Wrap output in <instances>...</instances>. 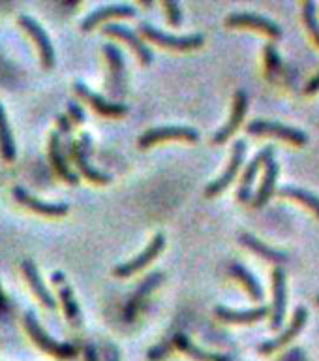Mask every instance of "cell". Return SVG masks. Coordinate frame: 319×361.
I'll return each instance as SVG.
<instances>
[{
    "mask_svg": "<svg viewBox=\"0 0 319 361\" xmlns=\"http://www.w3.org/2000/svg\"><path fill=\"white\" fill-rule=\"evenodd\" d=\"M265 59H267V64H269L270 72H276V70H280L282 68V59L280 55L276 53L275 45L273 44L267 45V49H265Z\"/></svg>",
    "mask_w": 319,
    "mask_h": 361,
    "instance_id": "obj_34",
    "label": "cell"
},
{
    "mask_svg": "<svg viewBox=\"0 0 319 361\" xmlns=\"http://www.w3.org/2000/svg\"><path fill=\"white\" fill-rule=\"evenodd\" d=\"M56 124H58V134H62L68 140V145L72 143V121L68 118L66 113H62L56 117ZM61 135V137H62Z\"/></svg>",
    "mask_w": 319,
    "mask_h": 361,
    "instance_id": "obj_33",
    "label": "cell"
},
{
    "mask_svg": "<svg viewBox=\"0 0 319 361\" xmlns=\"http://www.w3.org/2000/svg\"><path fill=\"white\" fill-rule=\"evenodd\" d=\"M269 160H275V147L273 145L263 147V149H261V151H259L246 166L244 173H242L241 186H239V200H241L242 203L252 202L254 180H256V177H258L259 169L263 168L265 164L269 162Z\"/></svg>",
    "mask_w": 319,
    "mask_h": 361,
    "instance_id": "obj_12",
    "label": "cell"
},
{
    "mask_svg": "<svg viewBox=\"0 0 319 361\" xmlns=\"http://www.w3.org/2000/svg\"><path fill=\"white\" fill-rule=\"evenodd\" d=\"M21 269H23V273H25V276H27L30 290H32L34 295L39 299V303L44 305L45 309L55 310L56 299L51 295V292L47 290V286H45L44 279H42V275H39V271H38V267H36V264H34L30 258H25L21 262Z\"/></svg>",
    "mask_w": 319,
    "mask_h": 361,
    "instance_id": "obj_17",
    "label": "cell"
},
{
    "mask_svg": "<svg viewBox=\"0 0 319 361\" xmlns=\"http://www.w3.org/2000/svg\"><path fill=\"white\" fill-rule=\"evenodd\" d=\"M318 305H319V295H318Z\"/></svg>",
    "mask_w": 319,
    "mask_h": 361,
    "instance_id": "obj_40",
    "label": "cell"
},
{
    "mask_svg": "<svg viewBox=\"0 0 319 361\" xmlns=\"http://www.w3.org/2000/svg\"><path fill=\"white\" fill-rule=\"evenodd\" d=\"M220 320L230 322V324H252L269 314V307H256L250 310H233L227 307H216L214 309Z\"/></svg>",
    "mask_w": 319,
    "mask_h": 361,
    "instance_id": "obj_23",
    "label": "cell"
},
{
    "mask_svg": "<svg viewBox=\"0 0 319 361\" xmlns=\"http://www.w3.org/2000/svg\"><path fill=\"white\" fill-rule=\"evenodd\" d=\"M163 140H186V141H199V132L192 126H158V128L146 130L141 135L137 145L141 149L154 145L158 141Z\"/></svg>",
    "mask_w": 319,
    "mask_h": 361,
    "instance_id": "obj_9",
    "label": "cell"
},
{
    "mask_svg": "<svg viewBox=\"0 0 319 361\" xmlns=\"http://www.w3.org/2000/svg\"><path fill=\"white\" fill-rule=\"evenodd\" d=\"M104 32L111 34L115 38L126 42L145 66H149L152 62V59H154L151 47L141 39V36L137 34V30H134V28L126 27V25H120V23H107L106 28H104Z\"/></svg>",
    "mask_w": 319,
    "mask_h": 361,
    "instance_id": "obj_8",
    "label": "cell"
},
{
    "mask_svg": "<svg viewBox=\"0 0 319 361\" xmlns=\"http://www.w3.org/2000/svg\"><path fill=\"white\" fill-rule=\"evenodd\" d=\"M0 154H2L6 162H13L17 157L15 141H13V135H11L8 115H6V109L2 104H0Z\"/></svg>",
    "mask_w": 319,
    "mask_h": 361,
    "instance_id": "obj_26",
    "label": "cell"
},
{
    "mask_svg": "<svg viewBox=\"0 0 319 361\" xmlns=\"http://www.w3.org/2000/svg\"><path fill=\"white\" fill-rule=\"evenodd\" d=\"M120 357H118V352L117 348L113 346V344H109L106 348V361H118Z\"/></svg>",
    "mask_w": 319,
    "mask_h": 361,
    "instance_id": "obj_38",
    "label": "cell"
},
{
    "mask_svg": "<svg viewBox=\"0 0 319 361\" xmlns=\"http://www.w3.org/2000/svg\"><path fill=\"white\" fill-rule=\"evenodd\" d=\"M8 310H10V301H8L4 290L0 286V312H8Z\"/></svg>",
    "mask_w": 319,
    "mask_h": 361,
    "instance_id": "obj_39",
    "label": "cell"
},
{
    "mask_svg": "<svg viewBox=\"0 0 319 361\" xmlns=\"http://www.w3.org/2000/svg\"><path fill=\"white\" fill-rule=\"evenodd\" d=\"M73 89L77 92L81 98L89 102L90 106L94 107L96 111L101 113V115H109V117H118V115H124V113L128 111V106H124L120 102H111L104 98L101 94L94 92V90H90L87 85L83 83H75L73 85Z\"/></svg>",
    "mask_w": 319,
    "mask_h": 361,
    "instance_id": "obj_18",
    "label": "cell"
},
{
    "mask_svg": "<svg viewBox=\"0 0 319 361\" xmlns=\"http://www.w3.org/2000/svg\"><path fill=\"white\" fill-rule=\"evenodd\" d=\"M230 273L235 276L237 281L242 282V286L246 288V292L250 293V298H254L256 301H261L263 299V288L259 284V281L250 273V271L241 264H231Z\"/></svg>",
    "mask_w": 319,
    "mask_h": 361,
    "instance_id": "obj_27",
    "label": "cell"
},
{
    "mask_svg": "<svg viewBox=\"0 0 319 361\" xmlns=\"http://www.w3.org/2000/svg\"><path fill=\"white\" fill-rule=\"evenodd\" d=\"M278 173H280V166L275 160H269L265 164V175L263 180H261V186L256 196H252V205L256 209L263 207L265 203L269 202L273 194H275L276 188V179H278Z\"/></svg>",
    "mask_w": 319,
    "mask_h": 361,
    "instance_id": "obj_22",
    "label": "cell"
},
{
    "mask_svg": "<svg viewBox=\"0 0 319 361\" xmlns=\"http://www.w3.org/2000/svg\"><path fill=\"white\" fill-rule=\"evenodd\" d=\"M318 90H319V72L315 73L314 78L310 79V83L306 85V92H308V94H315Z\"/></svg>",
    "mask_w": 319,
    "mask_h": 361,
    "instance_id": "obj_37",
    "label": "cell"
},
{
    "mask_svg": "<svg viewBox=\"0 0 319 361\" xmlns=\"http://www.w3.org/2000/svg\"><path fill=\"white\" fill-rule=\"evenodd\" d=\"M13 197H15L19 203H23L25 207L32 209L34 213L45 214V216H62V214L68 213L66 203L42 202L39 197L32 196V194L25 190L23 186H15V188H13Z\"/></svg>",
    "mask_w": 319,
    "mask_h": 361,
    "instance_id": "obj_19",
    "label": "cell"
},
{
    "mask_svg": "<svg viewBox=\"0 0 319 361\" xmlns=\"http://www.w3.org/2000/svg\"><path fill=\"white\" fill-rule=\"evenodd\" d=\"M68 118L72 121V123H77V124H83L85 118H87V115H85L83 107L79 106L77 102H68Z\"/></svg>",
    "mask_w": 319,
    "mask_h": 361,
    "instance_id": "obj_32",
    "label": "cell"
},
{
    "mask_svg": "<svg viewBox=\"0 0 319 361\" xmlns=\"http://www.w3.org/2000/svg\"><path fill=\"white\" fill-rule=\"evenodd\" d=\"M104 55L107 56L111 78H109V90L113 96H124L126 92V64H124L123 51L115 44L104 45Z\"/></svg>",
    "mask_w": 319,
    "mask_h": 361,
    "instance_id": "obj_15",
    "label": "cell"
},
{
    "mask_svg": "<svg viewBox=\"0 0 319 361\" xmlns=\"http://www.w3.org/2000/svg\"><path fill=\"white\" fill-rule=\"evenodd\" d=\"M306 320H308V310L304 309V307H297L295 312H293V318L292 322H289V326H287L278 337L270 338V341L261 344L258 348L259 354H273L275 350L282 348V346H286V344L292 343L293 338L303 331V327L306 326Z\"/></svg>",
    "mask_w": 319,
    "mask_h": 361,
    "instance_id": "obj_10",
    "label": "cell"
},
{
    "mask_svg": "<svg viewBox=\"0 0 319 361\" xmlns=\"http://www.w3.org/2000/svg\"><path fill=\"white\" fill-rule=\"evenodd\" d=\"M163 247H165V237H163V233H156V235L152 237V241L146 245V248L143 252L137 254L135 258L128 259V262H124V264L117 265V267H115V275L130 276L134 275V273H137V271L145 269L152 259L158 258V254L162 252Z\"/></svg>",
    "mask_w": 319,
    "mask_h": 361,
    "instance_id": "obj_7",
    "label": "cell"
},
{
    "mask_svg": "<svg viewBox=\"0 0 319 361\" xmlns=\"http://www.w3.org/2000/svg\"><path fill=\"white\" fill-rule=\"evenodd\" d=\"M139 32L145 36L146 39H151L154 44L162 45V47H169V49L177 51H188V49H197L201 47L205 38L201 34H186V36H173L160 30V28L152 27L151 23H143L139 27Z\"/></svg>",
    "mask_w": 319,
    "mask_h": 361,
    "instance_id": "obj_2",
    "label": "cell"
},
{
    "mask_svg": "<svg viewBox=\"0 0 319 361\" xmlns=\"http://www.w3.org/2000/svg\"><path fill=\"white\" fill-rule=\"evenodd\" d=\"M135 8L130 4H109L101 6L98 10L90 11L89 16L85 17L83 21V30H90L94 28L96 25H100L101 21H107V19H113V17H134Z\"/></svg>",
    "mask_w": 319,
    "mask_h": 361,
    "instance_id": "obj_21",
    "label": "cell"
},
{
    "mask_svg": "<svg viewBox=\"0 0 319 361\" xmlns=\"http://www.w3.org/2000/svg\"><path fill=\"white\" fill-rule=\"evenodd\" d=\"M280 196L292 197V200H297L304 205V207H308L310 211H314L315 216L319 219V197L315 194L308 190H303V188H297V186H284L280 190Z\"/></svg>",
    "mask_w": 319,
    "mask_h": 361,
    "instance_id": "obj_28",
    "label": "cell"
},
{
    "mask_svg": "<svg viewBox=\"0 0 319 361\" xmlns=\"http://www.w3.org/2000/svg\"><path fill=\"white\" fill-rule=\"evenodd\" d=\"M90 149H92V137L90 134H81V140L79 141H72L70 145H68V151L72 154L73 162L77 164V169L81 173L87 177V179L94 180V183H100V185H106L111 180V175L104 173L100 169H96L92 164L89 162V154Z\"/></svg>",
    "mask_w": 319,
    "mask_h": 361,
    "instance_id": "obj_3",
    "label": "cell"
},
{
    "mask_svg": "<svg viewBox=\"0 0 319 361\" xmlns=\"http://www.w3.org/2000/svg\"><path fill=\"white\" fill-rule=\"evenodd\" d=\"M85 361H100V357H98V350H96L94 344H87V346H85Z\"/></svg>",
    "mask_w": 319,
    "mask_h": 361,
    "instance_id": "obj_36",
    "label": "cell"
},
{
    "mask_svg": "<svg viewBox=\"0 0 319 361\" xmlns=\"http://www.w3.org/2000/svg\"><path fill=\"white\" fill-rule=\"evenodd\" d=\"M25 327H27L28 335L32 338L34 343L38 344L39 348L47 352V354L55 355V357H61V360H68V357H73V355L77 354V348L70 343H58L55 338L47 335L44 331V327L39 326V322L36 320V316L34 312L28 310L27 314H25Z\"/></svg>",
    "mask_w": 319,
    "mask_h": 361,
    "instance_id": "obj_1",
    "label": "cell"
},
{
    "mask_svg": "<svg viewBox=\"0 0 319 361\" xmlns=\"http://www.w3.org/2000/svg\"><path fill=\"white\" fill-rule=\"evenodd\" d=\"M165 354H169V348H165V344H160V346H154V348L149 352V360L160 361Z\"/></svg>",
    "mask_w": 319,
    "mask_h": 361,
    "instance_id": "obj_35",
    "label": "cell"
},
{
    "mask_svg": "<svg viewBox=\"0 0 319 361\" xmlns=\"http://www.w3.org/2000/svg\"><path fill=\"white\" fill-rule=\"evenodd\" d=\"M244 157H246V141L237 140L235 145H233V151H231L230 164H227L225 171L220 175L218 179H214L213 183H208L207 188H205V194H207L208 197L218 196L220 192H224L225 188L235 180L237 173H239V169H241L242 162H244Z\"/></svg>",
    "mask_w": 319,
    "mask_h": 361,
    "instance_id": "obj_5",
    "label": "cell"
},
{
    "mask_svg": "<svg viewBox=\"0 0 319 361\" xmlns=\"http://www.w3.org/2000/svg\"><path fill=\"white\" fill-rule=\"evenodd\" d=\"M287 307V288H286V271L276 267L273 271V309H270V327L280 329Z\"/></svg>",
    "mask_w": 319,
    "mask_h": 361,
    "instance_id": "obj_14",
    "label": "cell"
},
{
    "mask_svg": "<svg viewBox=\"0 0 319 361\" xmlns=\"http://www.w3.org/2000/svg\"><path fill=\"white\" fill-rule=\"evenodd\" d=\"M64 151V147H62V137L58 132H53L49 137V158H51V164L55 166L56 173L61 175L62 179L68 180L70 185H77L79 183V177L75 171H72V168L68 166L66 158L62 154Z\"/></svg>",
    "mask_w": 319,
    "mask_h": 361,
    "instance_id": "obj_20",
    "label": "cell"
},
{
    "mask_svg": "<svg viewBox=\"0 0 319 361\" xmlns=\"http://www.w3.org/2000/svg\"><path fill=\"white\" fill-rule=\"evenodd\" d=\"M225 25L227 27H252L261 30V32L269 34L270 38H282L280 25H276L269 17L252 13V11H237V13H231L225 19Z\"/></svg>",
    "mask_w": 319,
    "mask_h": 361,
    "instance_id": "obj_13",
    "label": "cell"
},
{
    "mask_svg": "<svg viewBox=\"0 0 319 361\" xmlns=\"http://www.w3.org/2000/svg\"><path fill=\"white\" fill-rule=\"evenodd\" d=\"M19 25H21L23 30H25V32L36 42V45H38L44 68L55 66V47H53V42H51V38L47 36V30H45L34 17L27 16V13H21V16H19Z\"/></svg>",
    "mask_w": 319,
    "mask_h": 361,
    "instance_id": "obj_6",
    "label": "cell"
},
{
    "mask_svg": "<svg viewBox=\"0 0 319 361\" xmlns=\"http://www.w3.org/2000/svg\"><path fill=\"white\" fill-rule=\"evenodd\" d=\"M246 132L252 135H275L295 145H304L308 141V135L304 134L303 130L276 123V121H265V118H256L252 123H248Z\"/></svg>",
    "mask_w": 319,
    "mask_h": 361,
    "instance_id": "obj_4",
    "label": "cell"
},
{
    "mask_svg": "<svg viewBox=\"0 0 319 361\" xmlns=\"http://www.w3.org/2000/svg\"><path fill=\"white\" fill-rule=\"evenodd\" d=\"M248 109V94L246 90L239 89L235 92V100H233V109H231L230 121L222 126V128L214 134L213 141L214 143H224V141L230 140V135H233L237 132V128L241 126L242 118L246 115Z\"/></svg>",
    "mask_w": 319,
    "mask_h": 361,
    "instance_id": "obj_16",
    "label": "cell"
},
{
    "mask_svg": "<svg viewBox=\"0 0 319 361\" xmlns=\"http://www.w3.org/2000/svg\"><path fill=\"white\" fill-rule=\"evenodd\" d=\"M241 243L244 247H248L250 250H254L256 254H259L261 258L269 259V262H275V264H286L287 256L280 250H275V248H270L269 245H265L263 241H259L258 237H254L252 233H241Z\"/></svg>",
    "mask_w": 319,
    "mask_h": 361,
    "instance_id": "obj_24",
    "label": "cell"
},
{
    "mask_svg": "<svg viewBox=\"0 0 319 361\" xmlns=\"http://www.w3.org/2000/svg\"><path fill=\"white\" fill-rule=\"evenodd\" d=\"M51 281L56 286V292H58V299H61L62 309H64V314L70 320V324L75 327H79L83 324V314H81V309H79V303L75 295H73V290L70 288L66 281V275L62 271H55L51 275Z\"/></svg>",
    "mask_w": 319,
    "mask_h": 361,
    "instance_id": "obj_11",
    "label": "cell"
},
{
    "mask_svg": "<svg viewBox=\"0 0 319 361\" xmlns=\"http://www.w3.org/2000/svg\"><path fill=\"white\" fill-rule=\"evenodd\" d=\"M175 346L179 350H182L184 354H188L190 357L197 361H231L227 355L222 354H213V352H205L203 348L196 346V344L192 343L190 338L186 337L184 333H177L175 335Z\"/></svg>",
    "mask_w": 319,
    "mask_h": 361,
    "instance_id": "obj_25",
    "label": "cell"
},
{
    "mask_svg": "<svg viewBox=\"0 0 319 361\" xmlns=\"http://www.w3.org/2000/svg\"><path fill=\"white\" fill-rule=\"evenodd\" d=\"M162 279V273H154V275L146 276V281L141 284L139 288H137V292H135V295L132 299H130V305H128V320H132V314H134L135 310V305H139V299L145 298L146 293L151 292L152 288H154V284H156L158 281Z\"/></svg>",
    "mask_w": 319,
    "mask_h": 361,
    "instance_id": "obj_29",
    "label": "cell"
},
{
    "mask_svg": "<svg viewBox=\"0 0 319 361\" xmlns=\"http://www.w3.org/2000/svg\"><path fill=\"white\" fill-rule=\"evenodd\" d=\"M163 8L168 11V19L173 27H179L182 23V10L177 2H163Z\"/></svg>",
    "mask_w": 319,
    "mask_h": 361,
    "instance_id": "obj_31",
    "label": "cell"
},
{
    "mask_svg": "<svg viewBox=\"0 0 319 361\" xmlns=\"http://www.w3.org/2000/svg\"><path fill=\"white\" fill-rule=\"evenodd\" d=\"M303 19H304V23H306V28L310 30V34L314 36L315 44L319 45V23H318V17H315V4H314V2H304Z\"/></svg>",
    "mask_w": 319,
    "mask_h": 361,
    "instance_id": "obj_30",
    "label": "cell"
}]
</instances>
